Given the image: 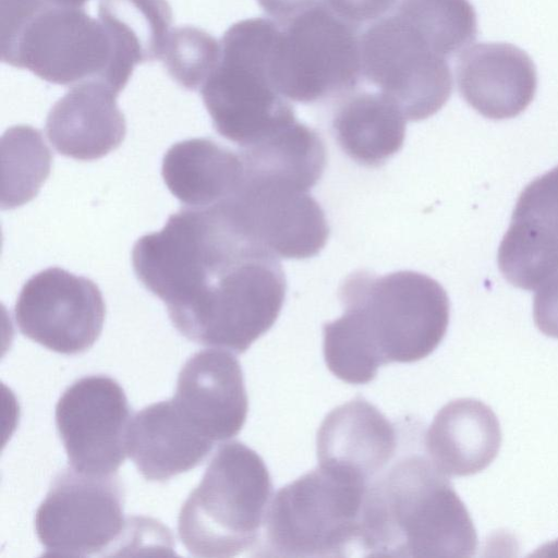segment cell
Listing matches in <instances>:
<instances>
[{
	"mask_svg": "<svg viewBox=\"0 0 558 558\" xmlns=\"http://www.w3.org/2000/svg\"><path fill=\"white\" fill-rule=\"evenodd\" d=\"M339 295L344 311L324 325L323 350L328 369L345 383L366 384L383 365L420 361L446 335L449 299L424 274L355 271Z\"/></svg>",
	"mask_w": 558,
	"mask_h": 558,
	"instance_id": "1",
	"label": "cell"
},
{
	"mask_svg": "<svg viewBox=\"0 0 558 558\" xmlns=\"http://www.w3.org/2000/svg\"><path fill=\"white\" fill-rule=\"evenodd\" d=\"M477 34L469 0H398L361 33L362 76L409 121L439 111L452 92L448 59Z\"/></svg>",
	"mask_w": 558,
	"mask_h": 558,
	"instance_id": "2",
	"label": "cell"
},
{
	"mask_svg": "<svg viewBox=\"0 0 558 558\" xmlns=\"http://www.w3.org/2000/svg\"><path fill=\"white\" fill-rule=\"evenodd\" d=\"M472 519L448 476L410 454L374 478L361 515L359 550L371 557H471Z\"/></svg>",
	"mask_w": 558,
	"mask_h": 558,
	"instance_id": "3",
	"label": "cell"
},
{
	"mask_svg": "<svg viewBox=\"0 0 558 558\" xmlns=\"http://www.w3.org/2000/svg\"><path fill=\"white\" fill-rule=\"evenodd\" d=\"M1 60L49 83L96 81L119 94L134 66L106 25L83 8L47 0H0Z\"/></svg>",
	"mask_w": 558,
	"mask_h": 558,
	"instance_id": "4",
	"label": "cell"
},
{
	"mask_svg": "<svg viewBox=\"0 0 558 558\" xmlns=\"http://www.w3.org/2000/svg\"><path fill=\"white\" fill-rule=\"evenodd\" d=\"M280 26L272 20H242L223 34L217 68L202 86L215 130L241 149L293 123V106L275 87L270 62Z\"/></svg>",
	"mask_w": 558,
	"mask_h": 558,
	"instance_id": "5",
	"label": "cell"
},
{
	"mask_svg": "<svg viewBox=\"0 0 558 558\" xmlns=\"http://www.w3.org/2000/svg\"><path fill=\"white\" fill-rule=\"evenodd\" d=\"M369 482L319 464L270 499L258 556L344 557L359 550L361 515Z\"/></svg>",
	"mask_w": 558,
	"mask_h": 558,
	"instance_id": "6",
	"label": "cell"
},
{
	"mask_svg": "<svg viewBox=\"0 0 558 558\" xmlns=\"http://www.w3.org/2000/svg\"><path fill=\"white\" fill-rule=\"evenodd\" d=\"M270 499L263 459L240 441L222 444L181 507L179 537L197 557H233L255 548Z\"/></svg>",
	"mask_w": 558,
	"mask_h": 558,
	"instance_id": "7",
	"label": "cell"
},
{
	"mask_svg": "<svg viewBox=\"0 0 558 558\" xmlns=\"http://www.w3.org/2000/svg\"><path fill=\"white\" fill-rule=\"evenodd\" d=\"M286 289L278 259L245 258L222 268L192 302L169 317L187 339L241 354L272 327Z\"/></svg>",
	"mask_w": 558,
	"mask_h": 558,
	"instance_id": "8",
	"label": "cell"
},
{
	"mask_svg": "<svg viewBox=\"0 0 558 558\" xmlns=\"http://www.w3.org/2000/svg\"><path fill=\"white\" fill-rule=\"evenodd\" d=\"M270 76L282 96L302 104L356 90L363 77L360 27L323 1L280 26Z\"/></svg>",
	"mask_w": 558,
	"mask_h": 558,
	"instance_id": "9",
	"label": "cell"
},
{
	"mask_svg": "<svg viewBox=\"0 0 558 558\" xmlns=\"http://www.w3.org/2000/svg\"><path fill=\"white\" fill-rule=\"evenodd\" d=\"M213 207L255 255L305 259L329 236L324 210L308 192L245 169L236 189Z\"/></svg>",
	"mask_w": 558,
	"mask_h": 558,
	"instance_id": "10",
	"label": "cell"
},
{
	"mask_svg": "<svg viewBox=\"0 0 558 558\" xmlns=\"http://www.w3.org/2000/svg\"><path fill=\"white\" fill-rule=\"evenodd\" d=\"M126 527L119 477L72 468L53 480L35 515L36 534L47 556L100 554L120 541Z\"/></svg>",
	"mask_w": 558,
	"mask_h": 558,
	"instance_id": "11",
	"label": "cell"
},
{
	"mask_svg": "<svg viewBox=\"0 0 558 558\" xmlns=\"http://www.w3.org/2000/svg\"><path fill=\"white\" fill-rule=\"evenodd\" d=\"M106 307L98 287L89 279L58 268L33 276L14 306L21 333L61 353L88 350L101 333Z\"/></svg>",
	"mask_w": 558,
	"mask_h": 558,
	"instance_id": "12",
	"label": "cell"
},
{
	"mask_svg": "<svg viewBox=\"0 0 558 558\" xmlns=\"http://www.w3.org/2000/svg\"><path fill=\"white\" fill-rule=\"evenodd\" d=\"M130 407L121 386L101 375L68 387L56 405V425L71 468L106 476L117 472L126 452Z\"/></svg>",
	"mask_w": 558,
	"mask_h": 558,
	"instance_id": "13",
	"label": "cell"
},
{
	"mask_svg": "<svg viewBox=\"0 0 558 558\" xmlns=\"http://www.w3.org/2000/svg\"><path fill=\"white\" fill-rule=\"evenodd\" d=\"M498 266L514 287L537 290L558 275V167L521 192L498 250Z\"/></svg>",
	"mask_w": 558,
	"mask_h": 558,
	"instance_id": "14",
	"label": "cell"
},
{
	"mask_svg": "<svg viewBox=\"0 0 558 558\" xmlns=\"http://www.w3.org/2000/svg\"><path fill=\"white\" fill-rule=\"evenodd\" d=\"M172 399L186 420L214 442L238 435L248 410L241 365L219 348L199 351L185 362Z\"/></svg>",
	"mask_w": 558,
	"mask_h": 558,
	"instance_id": "15",
	"label": "cell"
},
{
	"mask_svg": "<svg viewBox=\"0 0 558 558\" xmlns=\"http://www.w3.org/2000/svg\"><path fill=\"white\" fill-rule=\"evenodd\" d=\"M456 76L462 98L493 120L523 112L537 86L532 59L522 49L505 43H478L465 48L459 54Z\"/></svg>",
	"mask_w": 558,
	"mask_h": 558,
	"instance_id": "16",
	"label": "cell"
},
{
	"mask_svg": "<svg viewBox=\"0 0 558 558\" xmlns=\"http://www.w3.org/2000/svg\"><path fill=\"white\" fill-rule=\"evenodd\" d=\"M117 95L96 81L72 86L46 120L47 137L56 150L77 160H94L116 149L125 135Z\"/></svg>",
	"mask_w": 558,
	"mask_h": 558,
	"instance_id": "17",
	"label": "cell"
},
{
	"mask_svg": "<svg viewBox=\"0 0 558 558\" xmlns=\"http://www.w3.org/2000/svg\"><path fill=\"white\" fill-rule=\"evenodd\" d=\"M214 444L186 420L173 399L136 413L126 433V452L148 481L162 482L194 469Z\"/></svg>",
	"mask_w": 558,
	"mask_h": 558,
	"instance_id": "18",
	"label": "cell"
},
{
	"mask_svg": "<svg viewBox=\"0 0 558 558\" xmlns=\"http://www.w3.org/2000/svg\"><path fill=\"white\" fill-rule=\"evenodd\" d=\"M396 449L393 425L363 398L333 409L317 433L319 464L348 470L369 483L386 470Z\"/></svg>",
	"mask_w": 558,
	"mask_h": 558,
	"instance_id": "19",
	"label": "cell"
},
{
	"mask_svg": "<svg viewBox=\"0 0 558 558\" xmlns=\"http://www.w3.org/2000/svg\"><path fill=\"white\" fill-rule=\"evenodd\" d=\"M500 442L495 413L470 398L442 407L425 435L428 459L446 476H468L484 470L497 456Z\"/></svg>",
	"mask_w": 558,
	"mask_h": 558,
	"instance_id": "20",
	"label": "cell"
},
{
	"mask_svg": "<svg viewBox=\"0 0 558 558\" xmlns=\"http://www.w3.org/2000/svg\"><path fill=\"white\" fill-rule=\"evenodd\" d=\"M243 172L240 153L208 138L172 145L161 168L169 191L191 208H207L229 196L240 184Z\"/></svg>",
	"mask_w": 558,
	"mask_h": 558,
	"instance_id": "21",
	"label": "cell"
},
{
	"mask_svg": "<svg viewBox=\"0 0 558 558\" xmlns=\"http://www.w3.org/2000/svg\"><path fill=\"white\" fill-rule=\"evenodd\" d=\"M405 123L400 108L379 90L341 97L332 119L341 149L366 167H378L401 149Z\"/></svg>",
	"mask_w": 558,
	"mask_h": 558,
	"instance_id": "22",
	"label": "cell"
},
{
	"mask_svg": "<svg viewBox=\"0 0 558 558\" xmlns=\"http://www.w3.org/2000/svg\"><path fill=\"white\" fill-rule=\"evenodd\" d=\"M239 153L246 171L287 182L305 192L319 181L327 162L319 134L298 120Z\"/></svg>",
	"mask_w": 558,
	"mask_h": 558,
	"instance_id": "23",
	"label": "cell"
},
{
	"mask_svg": "<svg viewBox=\"0 0 558 558\" xmlns=\"http://www.w3.org/2000/svg\"><path fill=\"white\" fill-rule=\"evenodd\" d=\"M98 14L134 66L161 58L172 22L167 0H100Z\"/></svg>",
	"mask_w": 558,
	"mask_h": 558,
	"instance_id": "24",
	"label": "cell"
},
{
	"mask_svg": "<svg viewBox=\"0 0 558 558\" xmlns=\"http://www.w3.org/2000/svg\"><path fill=\"white\" fill-rule=\"evenodd\" d=\"M52 156L41 133L15 125L1 137V207L29 202L50 173Z\"/></svg>",
	"mask_w": 558,
	"mask_h": 558,
	"instance_id": "25",
	"label": "cell"
},
{
	"mask_svg": "<svg viewBox=\"0 0 558 558\" xmlns=\"http://www.w3.org/2000/svg\"><path fill=\"white\" fill-rule=\"evenodd\" d=\"M220 53V43L210 34L194 26H182L169 34L161 59L179 85L195 90L215 71Z\"/></svg>",
	"mask_w": 558,
	"mask_h": 558,
	"instance_id": "26",
	"label": "cell"
},
{
	"mask_svg": "<svg viewBox=\"0 0 558 558\" xmlns=\"http://www.w3.org/2000/svg\"><path fill=\"white\" fill-rule=\"evenodd\" d=\"M397 2L398 0H325L336 14L359 27L383 17Z\"/></svg>",
	"mask_w": 558,
	"mask_h": 558,
	"instance_id": "27",
	"label": "cell"
},
{
	"mask_svg": "<svg viewBox=\"0 0 558 558\" xmlns=\"http://www.w3.org/2000/svg\"><path fill=\"white\" fill-rule=\"evenodd\" d=\"M533 316L535 325L543 333L558 338V275L536 290Z\"/></svg>",
	"mask_w": 558,
	"mask_h": 558,
	"instance_id": "28",
	"label": "cell"
},
{
	"mask_svg": "<svg viewBox=\"0 0 558 558\" xmlns=\"http://www.w3.org/2000/svg\"><path fill=\"white\" fill-rule=\"evenodd\" d=\"M324 0H257L260 8L279 26H284L293 19L322 3Z\"/></svg>",
	"mask_w": 558,
	"mask_h": 558,
	"instance_id": "29",
	"label": "cell"
},
{
	"mask_svg": "<svg viewBox=\"0 0 558 558\" xmlns=\"http://www.w3.org/2000/svg\"><path fill=\"white\" fill-rule=\"evenodd\" d=\"M50 3L69 7V8H83L86 1L88 0H47Z\"/></svg>",
	"mask_w": 558,
	"mask_h": 558,
	"instance_id": "30",
	"label": "cell"
}]
</instances>
